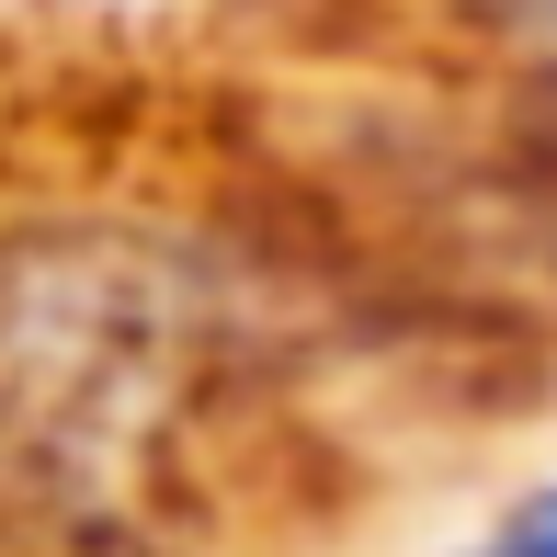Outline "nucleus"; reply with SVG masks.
I'll return each mask as SVG.
<instances>
[{
  "label": "nucleus",
  "mask_w": 557,
  "mask_h": 557,
  "mask_svg": "<svg viewBox=\"0 0 557 557\" xmlns=\"http://www.w3.org/2000/svg\"><path fill=\"white\" fill-rule=\"evenodd\" d=\"M467 557H557V490H546V500H523V512L500 523L490 546H467Z\"/></svg>",
  "instance_id": "obj_1"
}]
</instances>
